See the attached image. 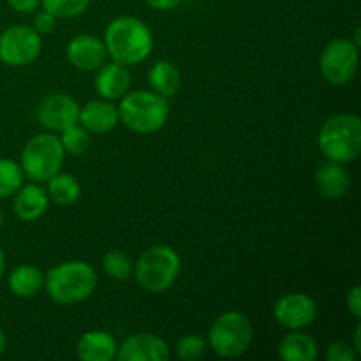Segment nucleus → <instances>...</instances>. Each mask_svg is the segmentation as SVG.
Wrapping results in <instances>:
<instances>
[{"label":"nucleus","mask_w":361,"mask_h":361,"mask_svg":"<svg viewBox=\"0 0 361 361\" xmlns=\"http://www.w3.org/2000/svg\"><path fill=\"white\" fill-rule=\"evenodd\" d=\"M102 41L113 62L126 67L145 62L154 49L150 27L136 16H118L109 21Z\"/></svg>","instance_id":"obj_1"},{"label":"nucleus","mask_w":361,"mask_h":361,"mask_svg":"<svg viewBox=\"0 0 361 361\" xmlns=\"http://www.w3.org/2000/svg\"><path fill=\"white\" fill-rule=\"evenodd\" d=\"M97 274L85 261H67L49 268L44 275V289L53 302L60 305H76L94 295Z\"/></svg>","instance_id":"obj_2"},{"label":"nucleus","mask_w":361,"mask_h":361,"mask_svg":"<svg viewBox=\"0 0 361 361\" xmlns=\"http://www.w3.org/2000/svg\"><path fill=\"white\" fill-rule=\"evenodd\" d=\"M116 108L120 122L137 134L157 133L169 118L168 99L154 90L127 92Z\"/></svg>","instance_id":"obj_3"},{"label":"nucleus","mask_w":361,"mask_h":361,"mask_svg":"<svg viewBox=\"0 0 361 361\" xmlns=\"http://www.w3.org/2000/svg\"><path fill=\"white\" fill-rule=\"evenodd\" d=\"M182 259L171 245L159 243L145 250L134 267L136 282L152 295L169 291L178 281Z\"/></svg>","instance_id":"obj_4"},{"label":"nucleus","mask_w":361,"mask_h":361,"mask_svg":"<svg viewBox=\"0 0 361 361\" xmlns=\"http://www.w3.org/2000/svg\"><path fill=\"white\" fill-rule=\"evenodd\" d=\"M319 150L328 161L348 164L358 159L361 152V120L358 115L341 113L321 126L317 136Z\"/></svg>","instance_id":"obj_5"},{"label":"nucleus","mask_w":361,"mask_h":361,"mask_svg":"<svg viewBox=\"0 0 361 361\" xmlns=\"http://www.w3.org/2000/svg\"><path fill=\"white\" fill-rule=\"evenodd\" d=\"M66 150L59 136L53 133H42L32 137L21 152L20 166L23 175L32 182H48L62 169Z\"/></svg>","instance_id":"obj_6"},{"label":"nucleus","mask_w":361,"mask_h":361,"mask_svg":"<svg viewBox=\"0 0 361 361\" xmlns=\"http://www.w3.org/2000/svg\"><path fill=\"white\" fill-rule=\"evenodd\" d=\"M252 324L249 317L236 310L219 316L208 331V344L221 358H238L252 344Z\"/></svg>","instance_id":"obj_7"},{"label":"nucleus","mask_w":361,"mask_h":361,"mask_svg":"<svg viewBox=\"0 0 361 361\" xmlns=\"http://www.w3.org/2000/svg\"><path fill=\"white\" fill-rule=\"evenodd\" d=\"M360 63V46L351 39H334L324 46L319 56V71L331 85H348L355 80Z\"/></svg>","instance_id":"obj_8"},{"label":"nucleus","mask_w":361,"mask_h":361,"mask_svg":"<svg viewBox=\"0 0 361 361\" xmlns=\"http://www.w3.org/2000/svg\"><path fill=\"white\" fill-rule=\"evenodd\" d=\"M41 49V34L34 27L16 25L0 34V62L9 67L28 66L37 60Z\"/></svg>","instance_id":"obj_9"},{"label":"nucleus","mask_w":361,"mask_h":361,"mask_svg":"<svg viewBox=\"0 0 361 361\" xmlns=\"http://www.w3.org/2000/svg\"><path fill=\"white\" fill-rule=\"evenodd\" d=\"M317 303L305 293H288L274 305V319L288 330H305L316 321Z\"/></svg>","instance_id":"obj_10"},{"label":"nucleus","mask_w":361,"mask_h":361,"mask_svg":"<svg viewBox=\"0 0 361 361\" xmlns=\"http://www.w3.org/2000/svg\"><path fill=\"white\" fill-rule=\"evenodd\" d=\"M37 118L42 127L51 133H60L66 127L78 123L80 104L67 94H49L41 101L37 108Z\"/></svg>","instance_id":"obj_11"},{"label":"nucleus","mask_w":361,"mask_h":361,"mask_svg":"<svg viewBox=\"0 0 361 361\" xmlns=\"http://www.w3.org/2000/svg\"><path fill=\"white\" fill-rule=\"evenodd\" d=\"M171 348L155 334H136L127 337L116 349L120 361H168Z\"/></svg>","instance_id":"obj_12"},{"label":"nucleus","mask_w":361,"mask_h":361,"mask_svg":"<svg viewBox=\"0 0 361 361\" xmlns=\"http://www.w3.org/2000/svg\"><path fill=\"white\" fill-rule=\"evenodd\" d=\"M67 60L80 71H97L108 60L104 41L95 35L81 34L67 44Z\"/></svg>","instance_id":"obj_13"},{"label":"nucleus","mask_w":361,"mask_h":361,"mask_svg":"<svg viewBox=\"0 0 361 361\" xmlns=\"http://www.w3.org/2000/svg\"><path fill=\"white\" fill-rule=\"evenodd\" d=\"M317 190L326 200H341L351 189V175L344 164L334 161H324L317 166L314 175Z\"/></svg>","instance_id":"obj_14"},{"label":"nucleus","mask_w":361,"mask_h":361,"mask_svg":"<svg viewBox=\"0 0 361 361\" xmlns=\"http://www.w3.org/2000/svg\"><path fill=\"white\" fill-rule=\"evenodd\" d=\"M120 122L118 108L106 99L90 101L80 108L78 123L90 134H104L115 129Z\"/></svg>","instance_id":"obj_15"},{"label":"nucleus","mask_w":361,"mask_h":361,"mask_svg":"<svg viewBox=\"0 0 361 361\" xmlns=\"http://www.w3.org/2000/svg\"><path fill=\"white\" fill-rule=\"evenodd\" d=\"M95 90L106 101L122 99L130 88V73L118 62L102 63L95 74Z\"/></svg>","instance_id":"obj_16"},{"label":"nucleus","mask_w":361,"mask_h":361,"mask_svg":"<svg viewBox=\"0 0 361 361\" xmlns=\"http://www.w3.org/2000/svg\"><path fill=\"white\" fill-rule=\"evenodd\" d=\"M49 207V196L37 183L21 185L14 192L13 210L20 221L34 222L46 214Z\"/></svg>","instance_id":"obj_17"},{"label":"nucleus","mask_w":361,"mask_h":361,"mask_svg":"<svg viewBox=\"0 0 361 361\" xmlns=\"http://www.w3.org/2000/svg\"><path fill=\"white\" fill-rule=\"evenodd\" d=\"M115 337L104 330H90L80 337L76 344V356L83 361H111L116 358Z\"/></svg>","instance_id":"obj_18"},{"label":"nucleus","mask_w":361,"mask_h":361,"mask_svg":"<svg viewBox=\"0 0 361 361\" xmlns=\"http://www.w3.org/2000/svg\"><path fill=\"white\" fill-rule=\"evenodd\" d=\"M279 356L284 361H316L319 348L305 331L289 330V334L279 342Z\"/></svg>","instance_id":"obj_19"},{"label":"nucleus","mask_w":361,"mask_h":361,"mask_svg":"<svg viewBox=\"0 0 361 361\" xmlns=\"http://www.w3.org/2000/svg\"><path fill=\"white\" fill-rule=\"evenodd\" d=\"M7 286L18 298H32L44 288V274L34 264H20L9 274Z\"/></svg>","instance_id":"obj_20"},{"label":"nucleus","mask_w":361,"mask_h":361,"mask_svg":"<svg viewBox=\"0 0 361 361\" xmlns=\"http://www.w3.org/2000/svg\"><path fill=\"white\" fill-rule=\"evenodd\" d=\"M148 83L155 94L169 99L180 90L182 76H180V71L175 63L169 62V60H159L148 71Z\"/></svg>","instance_id":"obj_21"},{"label":"nucleus","mask_w":361,"mask_h":361,"mask_svg":"<svg viewBox=\"0 0 361 361\" xmlns=\"http://www.w3.org/2000/svg\"><path fill=\"white\" fill-rule=\"evenodd\" d=\"M48 196L53 203L60 207H71L80 200L81 187L76 176L71 173H56L48 180Z\"/></svg>","instance_id":"obj_22"},{"label":"nucleus","mask_w":361,"mask_h":361,"mask_svg":"<svg viewBox=\"0 0 361 361\" xmlns=\"http://www.w3.org/2000/svg\"><path fill=\"white\" fill-rule=\"evenodd\" d=\"M60 143H62L66 154L71 155H83L87 154V150L90 148V133L85 129L80 123H73V126L66 127L63 130H60Z\"/></svg>","instance_id":"obj_23"},{"label":"nucleus","mask_w":361,"mask_h":361,"mask_svg":"<svg viewBox=\"0 0 361 361\" xmlns=\"http://www.w3.org/2000/svg\"><path fill=\"white\" fill-rule=\"evenodd\" d=\"M102 268L113 281H127L133 277L134 263L129 257V254L122 252L118 249H113L104 254L102 257Z\"/></svg>","instance_id":"obj_24"},{"label":"nucleus","mask_w":361,"mask_h":361,"mask_svg":"<svg viewBox=\"0 0 361 361\" xmlns=\"http://www.w3.org/2000/svg\"><path fill=\"white\" fill-rule=\"evenodd\" d=\"M23 185V169L13 159H0V200L14 196Z\"/></svg>","instance_id":"obj_25"},{"label":"nucleus","mask_w":361,"mask_h":361,"mask_svg":"<svg viewBox=\"0 0 361 361\" xmlns=\"http://www.w3.org/2000/svg\"><path fill=\"white\" fill-rule=\"evenodd\" d=\"M90 4L92 0H41L42 9L62 20L80 16L90 7Z\"/></svg>","instance_id":"obj_26"},{"label":"nucleus","mask_w":361,"mask_h":361,"mask_svg":"<svg viewBox=\"0 0 361 361\" xmlns=\"http://www.w3.org/2000/svg\"><path fill=\"white\" fill-rule=\"evenodd\" d=\"M207 349V341L201 335L196 334H187L178 338L175 348V355L178 360L183 361H194L200 360L204 355Z\"/></svg>","instance_id":"obj_27"},{"label":"nucleus","mask_w":361,"mask_h":361,"mask_svg":"<svg viewBox=\"0 0 361 361\" xmlns=\"http://www.w3.org/2000/svg\"><path fill=\"white\" fill-rule=\"evenodd\" d=\"M358 356L355 348L348 342H331L326 348V361H356Z\"/></svg>","instance_id":"obj_28"},{"label":"nucleus","mask_w":361,"mask_h":361,"mask_svg":"<svg viewBox=\"0 0 361 361\" xmlns=\"http://www.w3.org/2000/svg\"><path fill=\"white\" fill-rule=\"evenodd\" d=\"M55 23L56 18L51 13H48V11H41L34 18V28L39 34H49L55 28Z\"/></svg>","instance_id":"obj_29"},{"label":"nucleus","mask_w":361,"mask_h":361,"mask_svg":"<svg viewBox=\"0 0 361 361\" xmlns=\"http://www.w3.org/2000/svg\"><path fill=\"white\" fill-rule=\"evenodd\" d=\"M345 305H348V310L351 312V316L355 319H360L361 317V288L358 284L353 286L351 291L345 296Z\"/></svg>","instance_id":"obj_30"},{"label":"nucleus","mask_w":361,"mask_h":361,"mask_svg":"<svg viewBox=\"0 0 361 361\" xmlns=\"http://www.w3.org/2000/svg\"><path fill=\"white\" fill-rule=\"evenodd\" d=\"M9 4V7L16 13L21 14H30L41 6V0H6Z\"/></svg>","instance_id":"obj_31"},{"label":"nucleus","mask_w":361,"mask_h":361,"mask_svg":"<svg viewBox=\"0 0 361 361\" xmlns=\"http://www.w3.org/2000/svg\"><path fill=\"white\" fill-rule=\"evenodd\" d=\"M155 11H171L182 4V0H145Z\"/></svg>","instance_id":"obj_32"},{"label":"nucleus","mask_w":361,"mask_h":361,"mask_svg":"<svg viewBox=\"0 0 361 361\" xmlns=\"http://www.w3.org/2000/svg\"><path fill=\"white\" fill-rule=\"evenodd\" d=\"M353 337H355V344H353V348H355V351L358 353V355H361V324L360 323L356 324Z\"/></svg>","instance_id":"obj_33"},{"label":"nucleus","mask_w":361,"mask_h":361,"mask_svg":"<svg viewBox=\"0 0 361 361\" xmlns=\"http://www.w3.org/2000/svg\"><path fill=\"white\" fill-rule=\"evenodd\" d=\"M6 349H7V335H6V331L0 328V356L6 353Z\"/></svg>","instance_id":"obj_34"},{"label":"nucleus","mask_w":361,"mask_h":361,"mask_svg":"<svg viewBox=\"0 0 361 361\" xmlns=\"http://www.w3.org/2000/svg\"><path fill=\"white\" fill-rule=\"evenodd\" d=\"M4 274H6V254H4V249L0 247V281H2Z\"/></svg>","instance_id":"obj_35"},{"label":"nucleus","mask_w":361,"mask_h":361,"mask_svg":"<svg viewBox=\"0 0 361 361\" xmlns=\"http://www.w3.org/2000/svg\"><path fill=\"white\" fill-rule=\"evenodd\" d=\"M2 224H4V214L2 210H0V229H2Z\"/></svg>","instance_id":"obj_36"}]
</instances>
